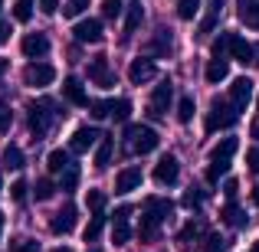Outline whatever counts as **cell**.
Masks as SVG:
<instances>
[{
	"label": "cell",
	"mask_w": 259,
	"mask_h": 252,
	"mask_svg": "<svg viewBox=\"0 0 259 252\" xmlns=\"http://www.w3.org/2000/svg\"><path fill=\"white\" fill-rule=\"evenodd\" d=\"M121 141H125V151L128 154H151L158 147V131L148 125H125L121 131Z\"/></svg>",
	"instance_id": "3"
},
{
	"label": "cell",
	"mask_w": 259,
	"mask_h": 252,
	"mask_svg": "<svg viewBox=\"0 0 259 252\" xmlns=\"http://www.w3.org/2000/svg\"><path fill=\"white\" fill-rule=\"evenodd\" d=\"M121 0H102V20H118Z\"/></svg>",
	"instance_id": "41"
},
{
	"label": "cell",
	"mask_w": 259,
	"mask_h": 252,
	"mask_svg": "<svg viewBox=\"0 0 259 252\" xmlns=\"http://www.w3.org/2000/svg\"><path fill=\"white\" fill-rule=\"evenodd\" d=\"M89 79H92L95 85H102V88H112L115 82H118V76L112 72V66H108L105 59H95V63H89Z\"/></svg>",
	"instance_id": "15"
},
{
	"label": "cell",
	"mask_w": 259,
	"mask_h": 252,
	"mask_svg": "<svg viewBox=\"0 0 259 252\" xmlns=\"http://www.w3.org/2000/svg\"><path fill=\"white\" fill-rule=\"evenodd\" d=\"M89 108H92V118H112L115 112V98H99V102H89Z\"/></svg>",
	"instance_id": "26"
},
{
	"label": "cell",
	"mask_w": 259,
	"mask_h": 252,
	"mask_svg": "<svg viewBox=\"0 0 259 252\" xmlns=\"http://www.w3.org/2000/svg\"><path fill=\"white\" fill-rule=\"evenodd\" d=\"M10 252H39V242L36 239H17L10 246Z\"/></svg>",
	"instance_id": "45"
},
{
	"label": "cell",
	"mask_w": 259,
	"mask_h": 252,
	"mask_svg": "<svg viewBox=\"0 0 259 252\" xmlns=\"http://www.w3.org/2000/svg\"><path fill=\"white\" fill-rule=\"evenodd\" d=\"M154 56H167L171 53V30H158V39H151Z\"/></svg>",
	"instance_id": "31"
},
{
	"label": "cell",
	"mask_w": 259,
	"mask_h": 252,
	"mask_svg": "<svg viewBox=\"0 0 259 252\" xmlns=\"http://www.w3.org/2000/svg\"><path fill=\"white\" fill-rule=\"evenodd\" d=\"M112 151H115V138H112V134H102L99 147H95V167H99V170L112 161Z\"/></svg>",
	"instance_id": "22"
},
{
	"label": "cell",
	"mask_w": 259,
	"mask_h": 252,
	"mask_svg": "<svg viewBox=\"0 0 259 252\" xmlns=\"http://www.w3.org/2000/svg\"><path fill=\"white\" fill-rule=\"evenodd\" d=\"M177 121H181V125H190V121H194V98H190V95H181V102H177Z\"/></svg>",
	"instance_id": "28"
},
{
	"label": "cell",
	"mask_w": 259,
	"mask_h": 252,
	"mask_svg": "<svg viewBox=\"0 0 259 252\" xmlns=\"http://www.w3.org/2000/svg\"><path fill=\"white\" fill-rule=\"evenodd\" d=\"M197 233H200V226H197L194 220H190V223H184V226H181V233H177V242H181V246H187V242H194V239H197Z\"/></svg>",
	"instance_id": "37"
},
{
	"label": "cell",
	"mask_w": 259,
	"mask_h": 252,
	"mask_svg": "<svg viewBox=\"0 0 259 252\" xmlns=\"http://www.w3.org/2000/svg\"><path fill=\"white\" fill-rule=\"evenodd\" d=\"M10 125H13V112H10V105H7V102H0V134L10 131Z\"/></svg>",
	"instance_id": "42"
},
{
	"label": "cell",
	"mask_w": 259,
	"mask_h": 252,
	"mask_svg": "<svg viewBox=\"0 0 259 252\" xmlns=\"http://www.w3.org/2000/svg\"><path fill=\"white\" fill-rule=\"evenodd\" d=\"M0 4H4V0H0Z\"/></svg>",
	"instance_id": "58"
},
{
	"label": "cell",
	"mask_w": 259,
	"mask_h": 252,
	"mask_svg": "<svg viewBox=\"0 0 259 252\" xmlns=\"http://www.w3.org/2000/svg\"><path fill=\"white\" fill-rule=\"evenodd\" d=\"M53 193H56V187H53V180H46V177H43V180L36 183V190H33V200H50Z\"/></svg>",
	"instance_id": "40"
},
{
	"label": "cell",
	"mask_w": 259,
	"mask_h": 252,
	"mask_svg": "<svg viewBox=\"0 0 259 252\" xmlns=\"http://www.w3.org/2000/svg\"><path fill=\"white\" fill-rule=\"evenodd\" d=\"M99 138H102V134L95 131V128H76V134L69 138V151H76V154H85V151H89V147H92Z\"/></svg>",
	"instance_id": "18"
},
{
	"label": "cell",
	"mask_w": 259,
	"mask_h": 252,
	"mask_svg": "<svg viewBox=\"0 0 259 252\" xmlns=\"http://www.w3.org/2000/svg\"><path fill=\"white\" fill-rule=\"evenodd\" d=\"M59 115L63 112H56V105H53L50 98H36L26 108V128H30L33 138H46V131L53 128V121H56Z\"/></svg>",
	"instance_id": "1"
},
{
	"label": "cell",
	"mask_w": 259,
	"mask_h": 252,
	"mask_svg": "<svg viewBox=\"0 0 259 252\" xmlns=\"http://www.w3.org/2000/svg\"><path fill=\"white\" fill-rule=\"evenodd\" d=\"M253 138H256V141H259V118H256V121H253Z\"/></svg>",
	"instance_id": "50"
},
{
	"label": "cell",
	"mask_w": 259,
	"mask_h": 252,
	"mask_svg": "<svg viewBox=\"0 0 259 252\" xmlns=\"http://www.w3.org/2000/svg\"><path fill=\"white\" fill-rule=\"evenodd\" d=\"M203 252H223L220 233H207V236H203Z\"/></svg>",
	"instance_id": "43"
},
{
	"label": "cell",
	"mask_w": 259,
	"mask_h": 252,
	"mask_svg": "<svg viewBox=\"0 0 259 252\" xmlns=\"http://www.w3.org/2000/svg\"><path fill=\"white\" fill-rule=\"evenodd\" d=\"M128 115H132V102H128V98H115L112 118H115V121H125V125H128Z\"/></svg>",
	"instance_id": "39"
},
{
	"label": "cell",
	"mask_w": 259,
	"mask_h": 252,
	"mask_svg": "<svg viewBox=\"0 0 259 252\" xmlns=\"http://www.w3.org/2000/svg\"><path fill=\"white\" fill-rule=\"evenodd\" d=\"M46 53H50V36H46V33H26L23 36V56L26 59L36 63V59H43Z\"/></svg>",
	"instance_id": "11"
},
{
	"label": "cell",
	"mask_w": 259,
	"mask_h": 252,
	"mask_svg": "<svg viewBox=\"0 0 259 252\" xmlns=\"http://www.w3.org/2000/svg\"><path fill=\"white\" fill-rule=\"evenodd\" d=\"M46 167H50V174H63V170L69 167V154H66V151H50Z\"/></svg>",
	"instance_id": "27"
},
{
	"label": "cell",
	"mask_w": 259,
	"mask_h": 252,
	"mask_svg": "<svg viewBox=\"0 0 259 252\" xmlns=\"http://www.w3.org/2000/svg\"><path fill=\"white\" fill-rule=\"evenodd\" d=\"M7 39H10V23H4V20H0V46H4Z\"/></svg>",
	"instance_id": "49"
},
{
	"label": "cell",
	"mask_w": 259,
	"mask_h": 252,
	"mask_svg": "<svg viewBox=\"0 0 259 252\" xmlns=\"http://www.w3.org/2000/svg\"><path fill=\"white\" fill-rule=\"evenodd\" d=\"M177 17L181 20H194L197 17V10H200V0H177Z\"/></svg>",
	"instance_id": "32"
},
{
	"label": "cell",
	"mask_w": 259,
	"mask_h": 252,
	"mask_svg": "<svg viewBox=\"0 0 259 252\" xmlns=\"http://www.w3.org/2000/svg\"><path fill=\"white\" fill-rule=\"evenodd\" d=\"M23 79H26V85H33V88H46L50 82H56V69H53L50 63H30L23 69Z\"/></svg>",
	"instance_id": "8"
},
{
	"label": "cell",
	"mask_w": 259,
	"mask_h": 252,
	"mask_svg": "<svg viewBox=\"0 0 259 252\" xmlns=\"http://www.w3.org/2000/svg\"><path fill=\"white\" fill-rule=\"evenodd\" d=\"M92 252H95V249H92Z\"/></svg>",
	"instance_id": "59"
},
{
	"label": "cell",
	"mask_w": 259,
	"mask_h": 252,
	"mask_svg": "<svg viewBox=\"0 0 259 252\" xmlns=\"http://www.w3.org/2000/svg\"><path fill=\"white\" fill-rule=\"evenodd\" d=\"M0 233H4V213H0Z\"/></svg>",
	"instance_id": "54"
},
{
	"label": "cell",
	"mask_w": 259,
	"mask_h": 252,
	"mask_svg": "<svg viewBox=\"0 0 259 252\" xmlns=\"http://www.w3.org/2000/svg\"><path fill=\"white\" fill-rule=\"evenodd\" d=\"M26 190H30V187H26V180L20 177V180H13V187H10V196H13L17 203H23V200H26Z\"/></svg>",
	"instance_id": "44"
},
{
	"label": "cell",
	"mask_w": 259,
	"mask_h": 252,
	"mask_svg": "<svg viewBox=\"0 0 259 252\" xmlns=\"http://www.w3.org/2000/svg\"><path fill=\"white\" fill-rule=\"evenodd\" d=\"M53 252H72V249H66V246H59V249H53Z\"/></svg>",
	"instance_id": "53"
},
{
	"label": "cell",
	"mask_w": 259,
	"mask_h": 252,
	"mask_svg": "<svg viewBox=\"0 0 259 252\" xmlns=\"http://www.w3.org/2000/svg\"><path fill=\"white\" fill-rule=\"evenodd\" d=\"M227 49H230V56H233L236 63H243V66L253 63V46H249L243 36H236V33H230V36H227Z\"/></svg>",
	"instance_id": "19"
},
{
	"label": "cell",
	"mask_w": 259,
	"mask_h": 252,
	"mask_svg": "<svg viewBox=\"0 0 259 252\" xmlns=\"http://www.w3.org/2000/svg\"><path fill=\"white\" fill-rule=\"evenodd\" d=\"M249 98H253V82H249L246 76L233 79V85H230V108H233V112H240V108H246Z\"/></svg>",
	"instance_id": "12"
},
{
	"label": "cell",
	"mask_w": 259,
	"mask_h": 252,
	"mask_svg": "<svg viewBox=\"0 0 259 252\" xmlns=\"http://www.w3.org/2000/svg\"><path fill=\"white\" fill-rule=\"evenodd\" d=\"M256 108H259V98H256Z\"/></svg>",
	"instance_id": "57"
},
{
	"label": "cell",
	"mask_w": 259,
	"mask_h": 252,
	"mask_svg": "<svg viewBox=\"0 0 259 252\" xmlns=\"http://www.w3.org/2000/svg\"><path fill=\"white\" fill-rule=\"evenodd\" d=\"M203 196H207V190H203V187H190V190H187V196H184V207L197 210V207L203 203Z\"/></svg>",
	"instance_id": "38"
},
{
	"label": "cell",
	"mask_w": 259,
	"mask_h": 252,
	"mask_svg": "<svg viewBox=\"0 0 259 252\" xmlns=\"http://www.w3.org/2000/svg\"><path fill=\"white\" fill-rule=\"evenodd\" d=\"M102 33H105L102 30V20H79L72 36H76V43H99Z\"/></svg>",
	"instance_id": "16"
},
{
	"label": "cell",
	"mask_w": 259,
	"mask_h": 252,
	"mask_svg": "<svg viewBox=\"0 0 259 252\" xmlns=\"http://www.w3.org/2000/svg\"><path fill=\"white\" fill-rule=\"evenodd\" d=\"M253 203H259V183H256V190H253Z\"/></svg>",
	"instance_id": "51"
},
{
	"label": "cell",
	"mask_w": 259,
	"mask_h": 252,
	"mask_svg": "<svg viewBox=\"0 0 259 252\" xmlns=\"http://www.w3.org/2000/svg\"><path fill=\"white\" fill-rule=\"evenodd\" d=\"M85 207L92 210V213H102V210H105V193H102V190H89L85 193Z\"/></svg>",
	"instance_id": "36"
},
{
	"label": "cell",
	"mask_w": 259,
	"mask_h": 252,
	"mask_svg": "<svg viewBox=\"0 0 259 252\" xmlns=\"http://www.w3.org/2000/svg\"><path fill=\"white\" fill-rule=\"evenodd\" d=\"M236 13L249 30H259V0H236Z\"/></svg>",
	"instance_id": "20"
},
{
	"label": "cell",
	"mask_w": 259,
	"mask_h": 252,
	"mask_svg": "<svg viewBox=\"0 0 259 252\" xmlns=\"http://www.w3.org/2000/svg\"><path fill=\"white\" fill-rule=\"evenodd\" d=\"M4 167L7 170H20V167H23V151H20L17 144H10L4 151Z\"/></svg>",
	"instance_id": "30"
},
{
	"label": "cell",
	"mask_w": 259,
	"mask_h": 252,
	"mask_svg": "<svg viewBox=\"0 0 259 252\" xmlns=\"http://www.w3.org/2000/svg\"><path fill=\"white\" fill-rule=\"evenodd\" d=\"M63 95H66V102L76 105V108H85L89 105V92H85L82 79H76V76H66L63 79Z\"/></svg>",
	"instance_id": "13"
},
{
	"label": "cell",
	"mask_w": 259,
	"mask_h": 252,
	"mask_svg": "<svg viewBox=\"0 0 259 252\" xmlns=\"http://www.w3.org/2000/svg\"><path fill=\"white\" fill-rule=\"evenodd\" d=\"M220 220L227 223V226H233V229H243V226H246V223H249V220H246V213H243L240 207H233V203H227V207H223Z\"/></svg>",
	"instance_id": "24"
},
{
	"label": "cell",
	"mask_w": 259,
	"mask_h": 252,
	"mask_svg": "<svg viewBox=\"0 0 259 252\" xmlns=\"http://www.w3.org/2000/svg\"><path fill=\"white\" fill-rule=\"evenodd\" d=\"M236 190H240V183H236V177H230V180L223 183V196L233 203V200H236Z\"/></svg>",
	"instance_id": "46"
},
{
	"label": "cell",
	"mask_w": 259,
	"mask_h": 252,
	"mask_svg": "<svg viewBox=\"0 0 259 252\" xmlns=\"http://www.w3.org/2000/svg\"><path fill=\"white\" fill-rule=\"evenodd\" d=\"M246 167H249V170H259V147H249V154H246Z\"/></svg>",
	"instance_id": "47"
},
{
	"label": "cell",
	"mask_w": 259,
	"mask_h": 252,
	"mask_svg": "<svg viewBox=\"0 0 259 252\" xmlns=\"http://www.w3.org/2000/svg\"><path fill=\"white\" fill-rule=\"evenodd\" d=\"M236 147H240V141H236V138H223L220 144L213 147V154H210V167H207V180H210V183H217L230 167H233Z\"/></svg>",
	"instance_id": "4"
},
{
	"label": "cell",
	"mask_w": 259,
	"mask_h": 252,
	"mask_svg": "<svg viewBox=\"0 0 259 252\" xmlns=\"http://www.w3.org/2000/svg\"><path fill=\"white\" fill-rule=\"evenodd\" d=\"M203 76H207V82H210V85L223 82V79L230 76V63H227L223 56H213V59L207 63V72H203Z\"/></svg>",
	"instance_id": "21"
},
{
	"label": "cell",
	"mask_w": 259,
	"mask_h": 252,
	"mask_svg": "<svg viewBox=\"0 0 259 252\" xmlns=\"http://www.w3.org/2000/svg\"><path fill=\"white\" fill-rule=\"evenodd\" d=\"M177 177H181V164H177L174 154H161V161L154 164V180L161 183V187H174Z\"/></svg>",
	"instance_id": "9"
},
{
	"label": "cell",
	"mask_w": 259,
	"mask_h": 252,
	"mask_svg": "<svg viewBox=\"0 0 259 252\" xmlns=\"http://www.w3.org/2000/svg\"><path fill=\"white\" fill-rule=\"evenodd\" d=\"M85 10H89V0H66V7H63V17L76 20V17H82Z\"/></svg>",
	"instance_id": "35"
},
{
	"label": "cell",
	"mask_w": 259,
	"mask_h": 252,
	"mask_svg": "<svg viewBox=\"0 0 259 252\" xmlns=\"http://www.w3.org/2000/svg\"><path fill=\"white\" fill-rule=\"evenodd\" d=\"M154 72H158V63H154L151 56H138V59H132V66H128V79H132L135 85L151 82Z\"/></svg>",
	"instance_id": "10"
},
{
	"label": "cell",
	"mask_w": 259,
	"mask_h": 252,
	"mask_svg": "<svg viewBox=\"0 0 259 252\" xmlns=\"http://www.w3.org/2000/svg\"><path fill=\"white\" fill-rule=\"evenodd\" d=\"M132 239V207H118L112 213V242L125 246Z\"/></svg>",
	"instance_id": "7"
},
{
	"label": "cell",
	"mask_w": 259,
	"mask_h": 252,
	"mask_svg": "<svg viewBox=\"0 0 259 252\" xmlns=\"http://www.w3.org/2000/svg\"><path fill=\"white\" fill-rule=\"evenodd\" d=\"M138 187H141V170L135 164L115 174V193H132V190H138Z\"/></svg>",
	"instance_id": "17"
},
{
	"label": "cell",
	"mask_w": 259,
	"mask_h": 252,
	"mask_svg": "<svg viewBox=\"0 0 259 252\" xmlns=\"http://www.w3.org/2000/svg\"><path fill=\"white\" fill-rule=\"evenodd\" d=\"M0 190H4V177H0Z\"/></svg>",
	"instance_id": "56"
},
{
	"label": "cell",
	"mask_w": 259,
	"mask_h": 252,
	"mask_svg": "<svg viewBox=\"0 0 259 252\" xmlns=\"http://www.w3.org/2000/svg\"><path fill=\"white\" fill-rule=\"evenodd\" d=\"M13 17H17L20 23H30L33 20V0H17V4H13Z\"/></svg>",
	"instance_id": "34"
},
{
	"label": "cell",
	"mask_w": 259,
	"mask_h": 252,
	"mask_svg": "<svg viewBox=\"0 0 259 252\" xmlns=\"http://www.w3.org/2000/svg\"><path fill=\"white\" fill-rule=\"evenodd\" d=\"M76 216H79V213H76V207H72V203H66V207H63V210H59V213L50 220V229H53L56 236L72 233V229H76Z\"/></svg>",
	"instance_id": "14"
},
{
	"label": "cell",
	"mask_w": 259,
	"mask_h": 252,
	"mask_svg": "<svg viewBox=\"0 0 259 252\" xmlns=\"http://www.w3.org/2000/svg\"><path fill=\"white\" fill-rule=\"evenodd\" d=\"M171 213V203L167 200H148L145 203V216H141V229H138V236H141V242H154L158 239V233H161V223H164V216Z\"/></svg>",
	"instance_id": "2"
},
{
	"label": "cell",
	"mask_w": 259,
	"mask_h": 252,
	"mask_svg": "<svg viewBox=\"0 0 259 252\" xmlns=\"http://www.w3.org/2000/svg\"><path fill=\"white\" fill-rule=\"evenodd\" d=\"M102 229H105V216H102V213H95V220H92V223H89V226L82 229V239H85V242H95V239L102 236Z\"/></svg>",
	"instance_id": "29"
},
{
	"label": "cell",
	"mask_w": 259,
	"mask_h": 252,
	"mask_svg": "<svg viewBox=\"0 0 259 252\" xmlns=\"http://www.w3.org/2000/svg\"><path fill=\"white\" fill-rule=\"evenodd\" d=\"M4 72H7V59H0V76H4Z\"/></svg>",
	"instance_id": "52"
},
{
	"label": "cell",
	"mask_w": 259,
	"mask_h": 252,
	"mask_svg": "<svg viewBox=\"0 0 259 252\" xmlns=\"http://www.w3.org/2000/svg\"><path fill=\"white\" fill-rule=\"evenodd\" d=\"M223 4H227V0H210V7H207V17H203V23H200V33H203V36L217 30V20H220V10H223Z\"/></svg>",
	"instance_id": "23"
},
{
	"label": "cell",
	"mask_w": 259,
	"mask_h": 252,
	"mask_svg": "<svg viewBox=\"0 0 259 252\" xmlns=\"http://www.w3.org/2000/svg\"><path fill=\"white\" fill-rule=\"evenodd\" d=\"M253 252H259V242H256V246H253Z\"/></svg>",
	"instance_id": "55"
},
{
	"label": "cell",
	"mask_w": 259,
	"mask_h": 252,
	"mask_svg": "<svg viewBox=\"0 0 259 252\" xmlns=\"http://www.w3.org/2000/svg\"><path fill=\"white\" fill-rule=\"evenodd\" d=\"M171 102H174V82L171 79H161V82L154 85V92L148 95V115H151V118H161V115L171 108Z\"/></svg>",
	"instance_id": "6"
},
{
	"label": "cell",
	"mask_w": 259,
	"mask_h": 252,
	"mask_svg": "<svg viewBox=\"0 0 259 252\" xmlns=\"http://www.w3.org/2000/svg\"><path fill=\"white\" fill-rule=\"evenodd\" d=\"M141 20H145V10H141V4H132V7H128V17H125V39L132 36V33H138Z\"/></svg>",
	"instance_id": "25"
},
{
	"label": "cell",
	"mask_w": 259,
	"mask_h": 252,
	"mask_svg": "<svg viewBox=\"0 0 259 252\" xmlns=\"http://www.w3.org/2000/svg\"><path fill=\"white\" fill-rule=\"evenodd\" d=\"M39 10H43V13H56L59 10V0H39Z\"/></svg>",
	"instance_id": "48"
},
{
	"label": "cell",
	"mask_w": 259,
	"mask_h": 252,
	"mask_svg": "<svg viewBox=\"0 0 259 252\" xmlns=\"http://www.w3.org/2000/svg\"><path fill=\"white\" fill-rule=\"evenodd\" d=\"M59 187H63L66 193H72V190L79 187V167L76 164H69V167L63 170V183H59Z\"/></svg>",
	"instance_id": "33"
},
{
	"label": "cell",
	"mask_w": 259,
	"mask_h": 252,
	"mask_svg": "<svg viewBox=\"0 0 259 252\" xmlns=\"http://www.w3.org/2000/svg\"><path fill=\"white\" fill-rule=\"evenodd\" d=\"M233 125H236V112L227 105V102H217V105L207 112L203 131H207V134H217V131H227V128H233Z\"/></svg>",
	"instance_id": "5"
}]
</instances>
